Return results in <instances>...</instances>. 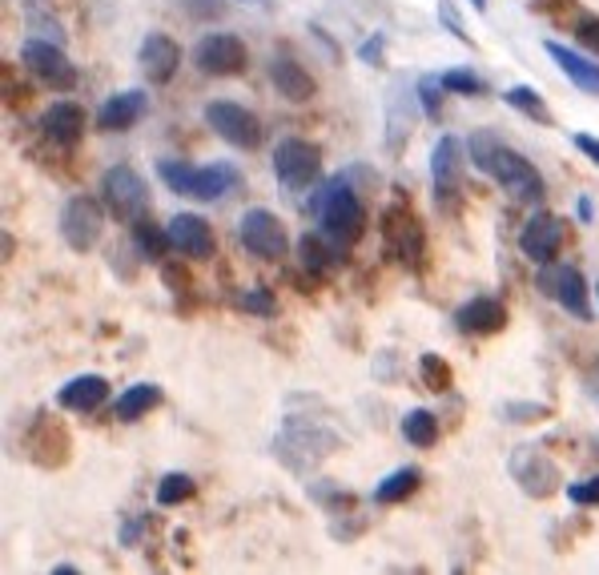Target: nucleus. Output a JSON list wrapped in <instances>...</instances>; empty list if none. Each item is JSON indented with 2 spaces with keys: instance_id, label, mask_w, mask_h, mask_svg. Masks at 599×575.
Segmentation results:
<instances>
[{
  "instance_id": "obj_1",
  "label": "nucleus",
  "mask_w": 599,
  "mask_h": 575,
  "mask_svg": "<svg viewBox=\"0 0 599 575\" xmlns=\"http://www.w3.org/2000/svg\"><path fill=\"white\" fill-rule=\"evenodd\" d=\"M466 149H471V161L479 165L483 174H491L515 201L544 198V177H539V170H535L523 153H515L511 146L495 141V134H483L479 129V134L471 137V146Z\"/></svg>"
},
{
  "instance_id": "obj_2",
  "label": "nucleus",
  "mask_w": 599,
  "mask_h": 575,
  "mask_svg": "<svg viewBox=\"0 0 599 575\" xmlns=\"http://www.w3.org/2000/svg\"><path fill=\"white\" fill-rule=\"evenodd\" d=\"M319 222H322V234L330 241H359L362 238V226H366V210H362L359 193L350 189L347 177H330L319 193Z\"/></svg>"
},
{
  "instance_id": "obj_3",
  "label": "nucleus",
  "mask_w": 599,
  "mask_h": 575,
  "mask_svg": "<svg viewBox=\"0 0 599 575\" xmlns=\"http://www.w3.org/2000/svg\"><path fill=\"white\" fill-rule=\"evenodd\" d=\"M194 65L205 73V77H238L250 65V53H246V40L234 37V33H205V37L194 45Z\"/></svg>"
},
{
  "instance_id": "obj_4",
  "label": "nucleus",
  "mask_w": 599,
  "mask_h": 575,
  "mask_svg": "<svg viewBox=\"0 0 599 575\" xmlns=\"http://www.w3.org/2000/svg\"><path fill=\"white\" fill-rule=\"evenodd\" d=\"M274 174H278V182L286 189L314 186L322 174V149L314 141H302V137H286L274 149Z\"/></svg>"
},
{
  "instance_id": "obj_5",
  "label": "nucleus",
  "mask_w": 599,
  "mask_h": 575,
  "mask_svg": "<svg viewBox=\"0 0 599 575\" xmlns=\"http://www.w3.org/2000/svg\"><path fill=\"white\" fill-rule=\"evenodd\" d=\"M205 125L238 149L262 146V121L253 117L246 105H238V101H210L205 105Z\"/></svg>"
},
{
  "instance_id": "obj_6",
  "label": "nucleus",
  "mask_w": 599,
  "mask_h": 575,
  "mask_svg": "<svg viewBox=\"0 0 599 575\" xmlns=\"http://www.w3.org/2000/svg\"><path fill=\"white\" fill-rule=\"evenodd\" d=\"M238 234H241V246H246L253 258H262V262H282L286 250H290L286 226H282L270 210H246V214H241Z\"/></svg>"
},
{
  "instance_id": "obj_7",
  "label": "nucleus",
  "mask_w": 599,
  "mask_h": 575,
  "mask_svg": "<svg viewBox=\"0 0 599 575\" xmlns=\"http://www.w3.org/2000/svg\"><path fill=\"white\" fill-rule=\"evenodd\" d=\"M101 198L109 201V210L121 217V222H137V217L146 214V201H149V189L141 182L137 170L129 165H113L101 182Z\"/></svg>"
},
{
  "instance_id": "obj_8",
  "label": "nucleus",
  "mask_w": 599,
  "mask_h": 575,
  "mask_svg": "<svg viewBox=\"0 0 599 575\" xmlns=\"http://www.w3.org/2000/svg\"><path fill=\"white\" fill-rule=\"evenodd\" d=\"M101 205H97L93 198H85V193H77V198H68L65 214H61V234H65V241L77 250V254H89L97 241H101Z\"/></svg>"
},
{
  "instance_id": "obj_9",
  "label": "nucleus",
  "mask_w": 599,
  "mask_h": 575,
  "mask_svg": "<svg viewBox=\"0 0 599 575\" xmlns=\"http://www.w3.org/2000/svg\"><path fill=\"white\" fill-rule=\"evenodd\" d=\"M383 238H387V250L399 258L402 266H419V258H423V226H419V217H414L407 205L387 210V217H383Z\"/></svg>"
},
{
  "instance_id": "obj_10",
  "label": "nucleus",
  "mask_w": 599,
  "mask_h": 575,
  "mask_svg": "<svg viewBox=\"0 0 599 575\" xmlns=\"http://www.w3.org/2000/svg\"><path fill=\"white\" fill-rule=\"evenodd\" d=\"M544 290H551V298L560 302L567 314L591 322V298H587V282L575 266H547V274L539 278Z\"/></svg>"
},
{
  "instance_id": "obj_11",
  "label": "nucleus",
  "mask_w": 599,
  "mask_h": 575,
  "mask_svg": "<svg viewBox=\"0 0 599 575\" xmlns=\"http://www.w3.org/2000/svg\"><path fill=\"white\" fill-rule=\"evenodd\" d=\"M21 57H25L28 73H37L45 85H53V89H73L77 85V68L68 65V57L57 49L53 40H28Z\"/></svg>"
},
{
  "instance_id": "obj_12",
  "label": "nucleus",
  "mask_w": 599,
  "mask_h": 575,
  "mask_svg": "<svg viewBox=\"0 0 599 575\" xmlns=\"http://www.w3.org/2000/svg\"><path fill=\"white\" fill-rule=\"evenodd\" d=\"M520 250L532 258L535 266H551L563 250V226L560 217L551 214H535L520 234Z\"/></svg>"
},
{
  "instance_id": "obj_13",
  "label": "nucleus",
  "mask_w": 599,
  "mask_h": 575,
  "mask_svg": "<svg viewBox=\"0 0 599 575\" xmlns=\"http://www.w3.org/2000/svg\"><path fill=\"white\" fill-rule=\"evenodd\" d=\"M137 65H141V73H146L149 80H170L177 73V65H182V49H177L174 37H165V33H149L146 40H141V53H137Z\"/></svg>"
},
{
  "instance_id": "obj_14",
  "label": "nucleus",
  "mask_w": 599,
  "mask_h": 575,
  "mask_svg": "<svg viewBox=\"0 0 599 575\" xmlns=\"http://www.w3.org/2000/svg\"><path fill=\"white\" fill-rule=\"evenodd\" d=\"M454 326H459L463 335H495V330H503L507 326V307L499 302V298L479 295V298H471V302L459 307Z\"/></svg>"
},
{
  "instance_id": "obj_15",
  "label": "nucleus",
  "mask_w": 599,
  "mask_h": 575,
  "mask_svg": "<svg viewBox=\"0 0 599 575\" xmlns=\"http://www.w3.org/2000/svg\"><path fill=\"white\" fill-rule=\"evenodd\" d=\"M165 229H170V241H174L177 254H186V258H210L213 254V229L205 217L177 214Z\"/></svg>"
},
{
  "instance_id": "obj_16",
  "label": "nucleus",
  "mask_w": 599,
  "mask_h": 575,
  "mask_svg": "<svg viewBox=\"0 0 599 575\" xmlns=\"http://www.w3.org/2000/svg\"><path fill=\"white\" fill-rule=\"evenodd\" d=\"M459 174H463V146L459 137H439V146L430 149V177H435V193L451 198L459 189Z\"/></svg>"
},
{
  "instance_id": "obj_17",
  "label": "nucleus",
  "mask_w": 599,
  "mask_h": 575,
  "mask_svg": "<svg viewBox=\"0 0 599 575\" xmlns=\"http://www.w3.org/2000/svg\"><path fill=\"white\" fill-rule=\"evenodd\" d=\"M270 80H274V89H278L286 101H294V105H302V101H310V97L319 93L314 77H310L294 57H274V61H270Z\"/></svg>"
},
{
  "instance_id": "obj_18",
  "label": "nucleus",
  "mask_w": 599,
  "mask_h": 575,
  "mask_svg": "<svg viewBox=\"0 0 599 575\" xmlns=\"http://www.w3.org/2000/svg\"><path fill=\"white\" fill-rule=\"evenodd\" d=\"M40 134L49 137V141H57V146H73L85 134V109L77 101H57L53 109H45Z\"/></svg>"
},
{
  "instance_id": "obj_19",
  "label": "nucleus",
  "mask_w": 599,
  "mask_h": 575,
  "mask_svg": "<svg viewBox=\"0 0 599 575\" xmlns=\"http://www.w3.org/2000/svg\"><path fill=\"white\" fill-rule=\"evenodd\" d=\"M141 117H146V93H141V89H121V93H113L105 105H101L97 125H101V129H129V125H137Z\"/></svg>"
},
{
  "instance_id": "obj_20",
  "label": "nucleus",
  "mask_w": 599,
  "mask_h": 575,
  "mask_svg": "<svg viewBox=\"0 0 599 575\" xmlns=\"http://www.w3.org/2000/svg\"><path fill=\"white\" fill-rule=\"evenodd\" d=\"M544 49H547V57L563 68V77L572 80V85H579L584 93H599V65L596 61H587V57L563 49V45H556V40H547Z\"/></svg>"
},
{
  "instance_id": "obj_21",
  "label": "nucleus",
  "mask_w": 599,
  "mask_h": 575,
  "mask_svg": "<svg viewBox=\"0 0 599 575\" xmlns=\"http://www.w3.org/2000/svg\"><path fill=\"white\" fill-rule=\"evenodd\" d=\"M105 395H109V383L101 375H77L73 383L61 387L57 402H61L65 411H97V407L105 402Z\"/></svg>"
},
{
  "instance_id": "obj_22",
  "label": "nucleus",
  "mask_w": 599,
  "mask_h": 575,
  "mask_svg": "<svg viewBox=\"0 0 599 575\" xmlns=\"http://www.w3.org/2000/svg\"><path fill=\"white\" fill-rule=\"evenodd\" d=\"M241 177H238V170L234 165H201L198 174H194V189H189V198H201V201H217L226 189H234L238 186Z\"/></svg>"
},
{
  "instance_id": "obj_23",
  "label": "nucleus",
  "mask_w": 599,
  "mask_h": 575,
  "mask_svg": "<svg viewBox=\"0 0 599 575\" xmlns=\"http://www.w3.org/2000/svg\"><path fill=\"white\" fill-rule=\"evenodd\" d=\"M511 471H515V479H520L532 496H547L551 483H556V467H551L547 459L535 455V451H520V459L511 463Z\"/></svg>"
},
{
  "instance_id": "obj_24",
  "label": "nucleus",
  "mask_w": 599,
  "mask_h": 575,
  "mask_svg": "<svg viewBox=\"0 0 599 575\" xmlns=\"http://www.w3.org/2000/svg\"><path fill=\"white\" fill-rule=\"evenodd\" d=\"M158 402H161V390L153 387V383H137V387H129L121 395L113 411H117L121 423H137V418H146Z\"/></svg>"
},
{
  "instance_id": "obj_25",
  "label": "nucleus",
  "mask_w": 599,
  "mask_h": 575,
  "mask_svg": "<svg viewBox=\"0 0 599 575\" xmlns=\"http://www.w3.org/2000/svg\"><path fill=\"white\" fill-rule=\"evenodd\" d=\"M298 258H302V266L310 270V274H330L342 258H338V250H330V241H322L319 234H307V238L298 241Z\"/></svg>"
},
{
  "instance_id": "obj_26",
  "label": "nucleus",
  "mask_w": 599,
  "mask_h": 575,
  "mask_svg": "<svg viewBox=\"0 0 599 575\" xmlns=\"http://www.w3.org/2000/svg\"><path fill=\"white\" fill-rule=\"evenodd\" d=\"M402 439L411 442V447H435L439 442V418L430 415V411H411V415L402 418Z\"/></svg>"
},
{
  "instance_id": "obj_27",
  "label": "nucleus",
  "mask_w": 599,
  "mask_h": 575,
  "mask_svg": "<svg viewBox=\"0 0 599 575\" xmlns=\"http://www.w3.org/2000/svg\"><path fill=\"white\" fill-rule=\"evenodd\" d=\"M414 487H419V471L414 467H399L395 475L374 487V503H402V499L411 496Z\"/></svg>"
},
{
  "instance_id": "obj_28",
  "label": "nucleus",
  "mask_w": 599,
  "mask_h": 575,
  "mask_svg": "<svg viewBox=\"0 0 599 575\" xmlns=\"http://www.w3.org/2000/svg\"><path fill=\"white\" fill-rule=\"evenodd\" d=\"M134 241L141 246V254H146L149 262H165V250H174L170 229L161 234V226H153V222H137V226H134Z\"/></svg>"
},
{
  "instance_id": "obj_29",
  "label": "nucleus",
  "mask_w": 599,
  "mask_h": 575,
  "mask_svg": "<svg viewBox=\"0 0 599 575\" xmlns=\"http://www.w3.org/2000/svg\"><path fill=\"white\" fill-rule=\"evenodd\" d=\"M194 496V479L182 475V471H170V475H161L158 483V503L161 508H177V503H186Z\"/></svg>"
},
{
  "instance_id": "obj_30",
  "label": "nucleus",
  "mask_w": 599,
  "mask_h": 575,
  "mask_svg": "<svg viewBox=\"0 0 599 575\" xmlns=\"http://www.w3.org/2000/svg\"><path fill=\"white\" fill-rule=\"evenodd\" d=\"M507 105L527 113L532 121H551V113H547V105L539 101V93H535L532 85H515V89H507Z\"/></svg>"
},
{
  "instance_id": "obj_31",
  "label": "nucleus",
  "mask_w": 599,
  "mask_h": 575,
  "mask_svg": "<svg viewBox=\"0 0 599 575\" xmlns=\"http://www.w3.org/2000/svg\"><path fill=\"white\" fill-rule=\"evenodd\" d=\"M419 375H423V383L435 390V395L451 390V371H447V362H442L439 354H423V359H419Z\"/></svg>"
},
{
  "instance_id": "obj_32",
  "label": "nucleus",
  "mask_w": 599,
  "mask_h": 575,
  "mask_svg": "<svg viewBox=\"0 0 599 575\" xmlns=\"http://www.w3.org/2000/svg\"><path fill=\"white\" fill-rule=\"evenodd\" d=\"M439 80H442V89H447V93H466V97L487 93V85H483L475 73H466V68H447Z\"/></svg>"
},
{
  "instance_id": "obj_33",
  "label": "nucleus",
  "mask_w": 599,
  "mask_h": 575,
  "mask_svg": "<svg viewBox=\"0 0 599 575\" xmlns=\"http://www.w3.org/2000/svg\"><path fill=\"white\" fill-rule=\"evenodd\" d=\"M158 174H161V182L170 189H177V193H189L194 189V165H186V161H161L158 165Z\"/></svg>"
},
{
  "instance_id": "obj_34",
  "label": "nucleus",
  "mask_w": 599,
  "mask_h": 575,
  "mask_svg": "<svg viewBox=\"0 0 599 575\" xmlns=\"http://www.w3.org/2000/svg\"><path fill=\"white\" fill-rule=\"evenodd\" d=\"M241 307L253 310V314H262V318H274V314H278V302H274V298H270V290H262V286H258V290H246Z\"/></svg>"
},
{
  "instance_id": "obj_35",
  "label": "nucleus",
  "mask_w": 599,
  "mask_h": 575,
  "mask_svg": "<svg viewBox=\"0 0 599 575\" xmlns=\"http://www.w3.org/2000/svg\"><path fill=\"white\" fill-rule=\"evenodd\" d=\"M567 496H572V503H579V508H596L599 503V475L596 479L572 483V487H567Z\"/></svg>"
},
{
  "instance_id": "obj_36",
  "label": "nucleus",
  "mask_w": 599,
  "mask_h": 575,
  "mask_svg": "<svg viewBox=\"0 0 599 575\" xmlns=\"http://www.w3.org/2000/svg\"><path fill=\"white\" fill-rule=\"evenodd\" d=\"M419 97H423L426 113H430V117H439V109H442V80L423 77V80H419Z\"/></svg>"
},
{
  "instance_id": "obj_37",
  "label": "nucleus",
  "mask_w": 599,
  "mask_h": 575,
  "mask_svg": "<svg viewBox=\"0 0 599 575\" xmlns=\"http://www.w3.org/2000/svg\"><path fill=\"white\" fill-rule=\"evenodd\" d=\"M575 33H579V40H584L587 49H599V21H591V16H587V21H579V28H575Z\"/></svg>"
},
{
  "instance_id": "obj_38",
  "label": "nucleus",
  "mask_w": 599,
  "mask_h": 575,
  "mask_svg": "<svg viewBox=\"0 0 599 575\" xmlns=\"http://www.w3.org/2000/svg\"><path fill=\"white\" fill-rule=\"evenodd\" d=\"M572 141H575V149H579V153H587V158H591V161L599 165V137H591V134H575Z\"/></svg>"
},
{
  "instance_id": "obj_39",
  "label": "nucleus",
  "mask_w": 599,
  "mask_h": 575,
  "mask_svg": "<svg viewBox=\"0 0 599 575\" xmlns=\"http://www.w3.org/2000/svg\"><path fill=\"white\" fill-rule=\"evenodd\" d=\"M383 33H374L371 40H366V45H362V61H378V49H383Z\"/></svg>"
},
{
  "instance_id": "obj_40",
  "label": "nucleus",
  "mask_w": 599,
  "mask_h": 575,
  "mask_svg": "<svg viewBox=\"0 0 599 575\" xmlns=\"http://www.w3.org/2000/svg\"><path fill=\"white\" fill-rule=\"evenodd\" d=\"M471 4H475V9H483V4H487V0H471Z\"/></svg>"
},
{
  "instance_id": "obj_41",
  "label": "nucleus",
  "mask_w": 599,
  "mask_h": 575,
  "mask_svg": "<svg viewBox=\"0 0 599 575\" xmlns=\"http://www.w3.org/2000/svg\"><path fill=\"white\" fill-rule=\"evenodd\" d=\"M596 290H599V286H596Z\"/></svg>"
}]
</instances>
